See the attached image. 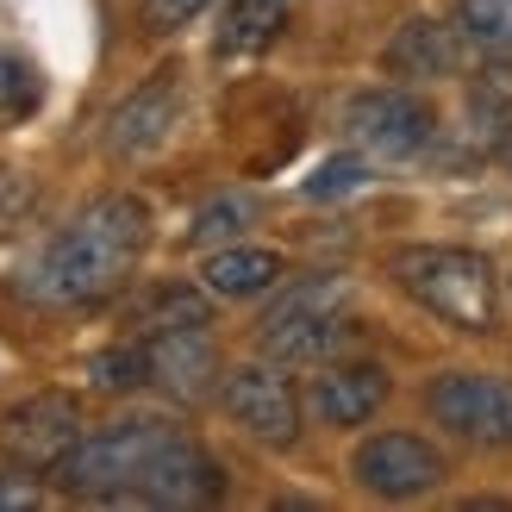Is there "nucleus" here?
<instances>
[{"label":"nucleus","mask_w":512,"mask_h":512,"mask_svg":"<svg viewBox=\"0 0 512 512\" xmlns=\"http://www.w3.org/2000/svg\"><path fill=\"white\" fill-rule=\"evenodd\" d=\"M150 244V207L138 194H100L25 263L19 294L38 306H94L138 269Z\"/></svg>","instance_id":"f257e3e1"},{"label":"nucleus","mask_w":512,"mask_h":512,"mask_svg":"<svg viewBox=\"0 0 512 512\" xmlns=\"http://www.w3.org/2000/svg\"><path fill=\"white\" fill-rule=\"evenodd\" d=\"M394 281L425 306V313H438L444 325L469 331V338L494 331V306L500 300H494L488 256L456 250V244H406V250H394Z\"/></svg>","instance_id":"f03ea898"},{"label":"nucleus","mask_w":512,"mask_h":512,"mask_svg":"<svg viewBox=\"0 0 512 512\" xmlns=\"http://www.w3.org/2000/svg\"><path fill=\"white\" fill-rule=\"evenodd\" d=\"M175 438V425L169 419H119L107 431H94V438H82L57 469H50V481H57L63 494L75 500H132L138 494V481L144 469L163 456V444Z\"/></svg>","instance_id":"7ed1b4c3"},{"label":"nucleus","mask_w":512,"mask_h":512,"mask_svg":"<svg viewBox=\"0 0 512 512\" xmlns=\"http://www.w3.org/2000/svg\"><path fill=\"white\" fill-rule=\"evenodd\" d=\"M344 306H350L344 275L294 281V288L256 319V344H263L275 363H319V356L338 350V338H344Z\"/></svg>","instance_id":"20e7f679"},{"label":"nucleus","mask_w":512,"mask_h":512,"mask_svg":"<svg viewBox=\"0 0 512 512\" xmlns=\"http://www.w3.org/2000/svg\"><path fill=\"white\" fill-rule=\"evenodd\" d=\"M431 419L450 438L506 450L512 444V381L506 375H481V369H450L431 381Z\"/></svg>","instance_id":"39448f33"},{"label":"nucleus","mask_w":512,"mask_h":512,"mask_svg":"<svg viewBox=\"0 0 512 512\" xmlns=\"http://www.w3.org/2000/svg\"><path fill=\"white\" fill-rule=\"evenodd\" d=\"M431 107L419 94H406V88H363L344 107V132L350 144H363L369 157H419L425 138H431Z\"/></svg>","instance_id":"423d86ee"},{"label":"nucleus","mask_w":512,"mask_h":512,"mask_svg":"<svg viewBox=\"0 0 512 512\" xmlns=\"http://www.w3.org/2000/svg\"><path fill=\"white\" fill-rule=\"evenodd\" d=\"M350 475L375 500H413V494H431L444 481V456L425 438H413V431H381V438L356 444Z\"/></svg>","instance_id":"0eeeda50"},{"label":"nucleus","mask_w":512,"mask_h":512,"mask_svg":"<svg viewBox=\"0 0 512 512\" xmlns=\"http://www.w3.org/2000/svg\"><path fill=\"white\" fill-rule=\"evenodd\" d=\"M219 400H225V413H232V425H244L256 444H294L300 438V394H294V381L281 375L275 363H244V369H232L225 375V388H219Z\"/></svg>","instance_id":"6e6552de"},{"label":"nucleus","mask_w":512,"mask_h":512,"mask_svg":"<svg viewBox=\"0 0 512 512\" xmlns=\"http://www.w3.org/2000/svg\"><path fill=\"white\" fill-rule=\"evenodd\" d=\"M82 444V406L69 394H32L7 413V450L19 469H57Z\"/></svg>","instance_id":"1a4fd4ad"},{"label":"nucleus","mask_w":512,"mask_h":512,"mask_svg":"<svg viewBox=\"0 0 512 512\" xmlns=\"http://www.w3.org/2000/svg\"><path fill=\"white\" fill-rule=\"evenodd\" d=\"M175 119H182V75L157 69L144 88H132L113 107V119H107V150H113V157H144V150L169 144Z\"/></svg>","instance_id":"9d476101"},{"label":"nucleus","mask_w":512,"mask_h":512,"mask_svg":"<svg viewBox=\"0 0 512 512\" xmlns=\"http://www.w3.org/2000/svg\"><path fill=\"white\" fill-rule=\"evenodd\" d=\"M144 363H150V381L175 400H200L219 388V350L200 325H169V331H150L144 344Z\"/></svg>","instance_id":"9b49d317"},{"label":"nucleus","mask_w":512,"mask_h":512,"mask_svg":"<svg viewBox=\"0 0 512 512\" xmlns=\"http://www.w3.org/2000/svg\"><path fill=\"white\" fill-rule=\"evenodd\" d=\"M225 494V475H219V463L207 450H200L194 438H175L163 444V456L144 469V481H138V494L132 500H144V506H207V500H219Z\"/></svg>","instance_id":"f8f14e48"},{"label":"nucleus","mask_w":512,"mask_h":512,"mask_svg":"<svg viewBox=\"0 0 512 512\" xmlns=\"http://www.w3.org/2000/svg\"><path fill=\"white\" fill-rule=\"evenodd\" d=\"M388 400V369L381 363H331L313 375L306 388V413L331 431H350V425H369Z\"/></svg>","instance_id":"ddd939ff"},{"label":"nucleus","mask_w":512,"mask_h":512,"mask_svg":"<svg viewBox=\"0 0 512 512\" xmlns=\"http://www.w3.org/2000/svg\"><path fill=\"white\" fill-rule=\"evenodd\" d=\"M281 281V256L263 244H225L200 263V288L213 300H250V294H269Z\"/></svg>","instance_id":"4468645a"},{"label":"nucleus","mask_w":512,"mask_h":512,"mask_svg":"<svg viewBox=\"0 0 512 512\" xmlns=\"http://www.w3.org/2000/svg\"><path fill=\"white\" fill-rule=\"evenodd\" d=\"M388 69L394 75H450L456 69V32L438 19H406L388 44Z\"/></svg>","instance_id":"2eb2a0df"},{"label":"nucleus","mask_w":512,"mask_h":512,"mask_svg":"<svg viewBox=\"0 0 512 512\" xmlns=\"http://www.w3.org/2000/svg\"><path fill=\"white\" fill-rule=\"evenodd\" d=\"M281 13H288V0H232V7H225V19H219V38H213V44L225 50V57L263 50V44L275 38Z\"/></svg>","instance_id":"dca6fc26"},{"label":"nucleus","mask_w":512,"mask_h":512,"mask_svg":"<svg viewBox=\"0 0 512 512\" xmlns=\"http://www.w3.org/2000/svg\"><path fill=\"white\" fill-rule=\"evenodd\" d=\"M456 32L481 50H512V0H456Z\"/></svg>","instance_id":"f3484780"},{"label":"nucleus","mask_w":512,"mask_h":512,"mask_svg":"<svg viewBox=\"0 0 512 512\" xmlns=\"http://www.w3.org/2000/svg\"><path fill=\"white\" fill-rule=\"evenodd\" d=\"M38 100H44L38 75L25 69L19 57H7V50H0V132H7V125H19V119H32Z\"/></svg>","instance_id":"a211bd4d"},{"label":"nucleus","mask_w":512,"mask_h":512,"mask_svg":"<svg viewBox=\"0 0 512 512\" xmlns=\"http://www.w3.org/2000/svg\"><path fill=\"white\" fill-rule=\"evenodd\" d=\"M250 200L244 194H219V200H207V207L194 213V225H188V238L194 244H219V238H238L244 225H250Z\"/></svg>","instance_id":"6ab92c4d"},{"label":"nucleus","mask_w":512,"mask_h":512,"mask_svg":"<svg viewBox=\"0 0 512 512\" xmlns=\"http://www.w3.org/2000/svg\"><path fill=\"white\" fill-rule=\"evenodd\" d=\"M88 381H94V388H138V381H150L144 344H119V350L88 356Z\"/></svg>","instance_id":"aec40b11"},{"label":"nucleus","mask_w":512,"mask_h":512,"mask_svg":"<svg viewBox=\"0 0 512 512\" xmlns=\"http://www.w3.org/2000/svg\"><path fill=\"white\" fill-rule=\"evenodd\" d=\"M363 182H369V163L363 157H331L313 182H306V194L325 200V194H350V188H363Z\"/></svg>","instance_id":"412c9836"},{"label":"nucleus","mask_w":512,"mask_h":512,"mask_svg":"<svg viewBox=\"0 0 512 512\" xmlns=\"http://www.w3.org/2000/svg\"><path fill=\"white\" fill-rule=\"evenodd\" d=\"M207 0H144V19L157 25V32H175V25H188Z\"/></svg>","instance_id":"4be33fe9"},{"label":"nucleus","mask_w":512,"mask_h":512,"mask_svg":"<svg viewBox=\"0 0 512 512\" xmlns=\"http://www.w3.org/2000/svg\"><path fill=\"white\" fill-rule=\"evenodd\" d=\"M38 500V488L25 475H0V506H32Z\"/></svg>","instance_id":"5701e85b"},{"label":"nucleus","mask_w":512,"mask_h":512,"mask_svg":"<svg viewBox=\"0 0 512 512\" xmlns=\"http://www.w3.org/2000/svg\"><path fill=\"white\" fill-rule=\"evenodd\" d=\"M0 188H7V169H0Z\"/></svg>","instance_id":"b1692460"}]
</instances>
